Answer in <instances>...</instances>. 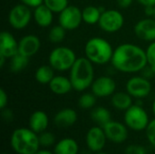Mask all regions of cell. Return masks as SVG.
<instances>
[{
	"instance_id": "1",
	"label": "cell",
	"mask_w": 155,
	"mask_h": 154,
	"mask_svg": "<svg viewBox=\"0 0 155 154\" xmlns=\"http://www.w3.org/2000/svg\"><path fill=\"white\" fill-rule=\"evenodd\" d=\"M111 63L117 71L125 74L142 72L148 65L145 51L130 43L121 44L114 49Z\"/></svg>"
},
{
	"instance_id": "2",
	"label": "cell",
	"mask_w": 155,
	"mask_h": 154,
	"mask_svg": "<svg viewBox=\"0 0 155 154\" xmlns=\"http://www.w3.org/2000/svg\"><path fill=\"white\" fill-rule=\"evenodd\" d=\"M69 71V78L73 88L77 92L85 91L87 88L91 87L94 81V64L85 56L77 58Z\"/></svg>"
},
{
	"instance_id": "3",
	"label": "cell",
	"mask_w": 155,
	"mask_h": 154,
	"mask_svg": "<svg viewBox=\"0 0 155 154\" xmlns=\"http://www.w3.org/2000/svg\"><path fill=\"white\" fill-rule=\"evenodd\" d=\"M10 145L17 154H35L40 148L39 137L30 128L20 127L13 131Z\"/></svg>"
},
{
	"instance_id": "4",
	"label": "cell",
	"mask_w": 155,
	"mask_h": 154,
	"mask_svg": "<svg viewBox=\"0 0 155 154\" xmlns=\"http://www.w3.org/2000/svg\"><path fill=\"white\" fill-rule=\"evenodd\" d=\"M114 49L111 44L102 37H93L84 45L85 57L94 64H105L112 61Z\"/></svg>"
},
{
	"instance_id": "5",
	"label": "cell",
	"mask_w": 155,
	"mask_h": 154,
	"mask_svg": "<svg viewBox=\"0 0 155 154\" xmlns=\"http://www.w3.org/2000/svg\"><path fill=\"white\" fill-rule=\"evenodd\" d=\"M76 59V54L73 49L66 46H57L51 51L48 62L54 70L64 72L72 68Z\"/></svg>"
},
{
	"instance_id": "6",
	"label": "cell",
	"mask_w": 155,
	"mask_h": 154,
	"mask_svg": "<svg viewBox=\"0 0 155 154\" xmlns=\"http://www.w3.org/2000/svg\"><path fill=\"white\" fill-rule=\"evenodd\" d=\"M149 123L148 113L140 104H133L124 113V123L133 131H144Z\"/></svg>"
},
{
	"instance_id": "7",
	"label": "cell",
	"mask_w": 155,
	"mask_h": 154,
	"mask_svg": "<svg viewBox=\"0 0 155 154\" xmlns=\"http://www.w3.org/2000/svg\"><path fill=\"white\" fill-rule=\"evenodd\" d=\"M124 25V17L123 14L116 9L104 10L98 25L100 28L106 33L113 34L122 29Z\"/></svg>"
},
{
	"instance_id": "8",
	"label": "cell",
	"mask_w": 155,
	"mask_h": 154,
	"mask_svg": "<svg viewBox=\"0 0 155 154\" xmlns=\"http://www.w3.org/2000/svg\"><path fill=\"white\" fill-rule=\"evenodd\" d=\"M33 17V13L29 6L18 4L13 6L8 15V22L14 29L22 30L25 28Z\"/></svg>"
},
{
	"instance_id": "9",
	"label": "cell",
	"mask_w": 155,
	"mask_h": 154,
	"mask_svg": "<svg viewBox=\"0 0 155 154\" xmlns=\"http://www.w3.org/2000/svg\"><path fill=\"white\" fill-rule=\"evenodd\" d=\"M126 92L136 99L147 97L152 92V84L149 79L142 76H133L126 83Z\"/></svg>"
},
{
	"instance_id": "10",
	"label": "cell",
	"mask_w": 155,
	"mask_h": 154,
	"mask_svg": "<svg viewBox=\"0 0 155 154\" xmlns=\"http://www.w3.org/2000/svg\"><path fill=\"white\" fill-rule=\"evenodd\" d=\"M59 25L66 31L77 29L83 22L82 10L76 5H68L59 13Z\"/></svg>"
},
{
	"instance_id": "11",
	"label": "cell",
	"mask_w": 155,
	"mask_h": 154,
	"mask_svg": "<svg viewBox=\"0 0 155 154\" xmlns=\"http://www.w3.org/2000/svg\"><path fill=\"white\" fill-rule=\"evenodd\" d=\"M107 140L114 143L121 144L124 143L128 138V127L126 124L120 122L111 120L105 125L103 126Z\"/></svg>"
},
{
	"instance_id": "12",
	"label": "cell",
	"mask_w": 155,
	"mask_h": 154,
	"mask_svg": "<svg viewBox=\"0 0 155 154\" xmlns=\"http://www.w3.org/2000/svg\"><path fill=\"white\" fill-rule=\"evenodd\" d=\"M107 137L102 126H94L90 128L85 136V143L88 149L96 153L102 152L105 146Z\"/></svg>"
},
{
	"instance_id": "13",
	"label": "cell",
	"mask_w": 155,
	"mask_h": 154,
	"mask_svg": "<svg viewBox=\"0 0 155 154\" xmlns=\"http://www.w3.org/2000/svg\"><path fill=\"white\" fill-rule=\"evenodd\" d=\"M91 90L96 97H109L115 93L116 83L110 76H100L94 79L91 85Z\"/></svg>"
},
{
	"instance_id": "14",
	"label": "cell",
	"mask_w": 155,
	"mask_h": 154,
	"mask_svg": "<svg viewBox=\"0 0 155 154\" xmlns=\"http://www.w3.org/2000/svg\"><path fill=\"white\" fill-rule=\"evenodd\" d=\"M135 35L146 42L155 41V18L147 17L138 21L134 28Z\"/></svg>"
},
{
	"instance_id": "15",
	"label": "cell",
	"mask_w": 155,
	"mask_h": 154,
	"mask_svg": "<svg viewBox=\"0 0 155 154\" xmlns=\"http://www.w3.org/2000/svg\"><path fill=\"white\" fill-rule=\"evenodd\" d=\"M41 47V41L35 34H26L18 41V53L32 57L38 53Z\"/></svg>"
},
{
	"instance_id": "16",
	"label": "cell",
	"mask_w": 155,
	"mask_h": 154,
	"mask_svg": "<svg viewBox=\"0 0 155 154\" xmlns=\"http://www.w3.org/2000/svg\"><path fill=\"white\" fill-rule=\"evenodd\" d=\"M17 53L18 41L11 33L3 31L0 34V55L6 59H10Z\"/></svg>"
},
{
	"instance_id": "17",
	"label": "cell",
	"mask_w": 155,
	"mask_h": 154,
	"mask_svg": "<svg viewBox=\"0 0 155 154\" xmlns=\"http://www.w3.org/2000/svg\"><path fill=\"white\" fill-rule=\"evenodd\" d=\"M78 119L77 113L72 108H64L57 112L54 117V123L57 127L68 128L73 126Z\"/></svg>"
},
{
	"instance_id": "18",
	"label": "cell",
	"mask_w": 155,
	"mask_h": 154,
	"mask_svg": "<svg viewBox=\"0 0 155 154\" xmlns=\"http://www.w3.org/2000/svg\"><path fill=\"white\" fill-rule=\"evenodd\" d=\"M48 125L49 118L46 113L44 111H35L29 117V128L37 134L46 131Z\"/></svg>"
},
{
	"instance_id": "19",
	"label": "cell",
	"mask_w": 155,
	"mask_h": 154,
	"mask_svg": "<svg viewBox=\"0 0 155 154\" xmlns=\"http://www.w3.org/2000/svg\"><path fill=\"white\" fill-rule=\"evenodd\" d=\"M48 85L51 92L57 95L67 94L74 89L70 78L64 75H55Z\"/></svg>"
},
{
	"instance_id": "20",
	"label": "cell",
	"mask_w": 155,
	"mask_h": 154,
	"mask_svg": "<svg viewBox=\"0 0 155 154\" xmlns=\"http://www.w3.org/2000/svg\"><path fill=\"white\" fill-rule=\"evenodd\" d=\"M33 18L37 25L45 28L52 25L54 20V13L45 4H42L34 9Z\"/></svg>"
},
{
	"instance_id": "21",
	"label": "cell",
	"mask_w": 155,
	"mask_h": 154,
	"mask_svg": "<svg viewBox=\"0 0 155 154\" xmlns=\"http://www.w3.org/2000/svg\"><path fill=\"white\" fill-rule=\"evenodd\" d=\"M79 145L73 138H64L54 144V154H78Z\"/></svg>"
},
{
	"instance_id": "22",
	"label": "cell",
	"mask_w": 155,
	"mask_h": 154,
	"mask_svg": "<svg viewBox=\"0 0 155 154\" xmlns=\"http://www.w3.org/2000/svg\"><path fill=\"white\" fill-rule=\"evenodd\" d=\"M112 105L119 111H126L133 103V97L127 92H117L112 95Z\"/></svg>"
},
{
	"instance_id": "23",
	"label": "cell",
	"mask_w": 155,
	"mask_h": 154,
	"mask_svg": "<svg viewBox=\"0 0 155 154\" xmlns=\"http://www.w3.org/2000/svg\"><path fill=\"white\" fill-rule=\"evenodd\" d=\"M54 76V69L50 64L39 66L35 73L36 82L41 84H49Z\"/></svg>"
},
{
	"instance_id": "24",
	"label": "cell",
	"mask_w": 155,
	"mask_h": 154,
	"mask_svg": "<svg viewBox=\"0 0 155 154\" xmlns=\"http://www.w3.org/2000/svg\"><path fill=\"white\" fill-rule=\"evenodd\" d=\"M102 13L103 11L100 9V7H97L94 5H87L82 10L83 22L90 25L98 24Z\"/></svg>"
},
{
	"instance_id": "25",
	"label": "cell",
	"mask_w": 155,
	"mask_h": 154,
	"mask_svg": "<svg viewBox=\"0 0 155 154\" xmlns=\"http://www.w3.org/2000/svg\"><path fill=\"white\" fill-rule=\"evenodd\" d=\"M91 118L95 123H97L99 126L102 127L112 120L110 111L103 106H98L94 108L91 113Z\"/></svg>"
},
{
	"instance_id": "26",
	"label": "cell",
	"mask_w": 155,
	"mask_h": 154,
	"mask_svg": "<svg viewBox=\"0 0 155 154\" xmlns=\"http://www.w3.org/2000/svg\"><path fill=\"white\" fill-rule=\"evenodd\" d=\"M29 59H30L29 57L17 53L16 54H15L13 57L10 58V63H9L10 71L13 73H19L25 70L29 64Z\"/></svg>"
},
{
	"instance_id": "27",
	"label": "cell",
	"mask_w": 155,
	"mask_h": 154,
	"mask_svg": "<svg viewBox=\"0 0 155 154\" xmlns=\"http://www.w3.org/2000/svg\"><path fill=\"white\" fill-rule=\"evenodd\" d=\"M65 34H66V30L61 25H54L49 30L48 39L50 42L54 44H59L64 39Z\"/></svg>"
},
{
	"instance_id": "28",
	"label": "cell",
	"mask_w": 155,
	"mask_h": 154,
	"mask_svg": "<svg viewBox=\"0 0 155 154\" xmlns=\"http://www.w3.org/2000/svg\"><path fill=\"white\" fill-rule=\"evenodd\" d=\"M96 103V96L93 93H84L78 99V105L82 109H93Z\"/></svg>"
},
{
	"instance_id": "29",
	"label": "cell",
	"mask_w": 155,
	"mask_h": 154,
	"mask_svg": "<svg viewBox=\"0 0 155 154\" xmlns=\"http://www.w3.org/2000/svg\"><path fill=\"white\" fill-rule=\"evenodd\" d=\"M44 4L53 13L58 14L69 5L68 0H44Z\"/></svg>"
},
{
	"instance_id": "30",
	"label": "cell",
	"mask_w": 155,
	"mask_h": 154,
	"mask_svg": "<svg viewBox=\"0 0 155 154\" xmlns=\"http://www.w3.org/2000/svg\"><path fill=\"white\" fill-rule=\"evenodd\" d=\"M38 137H39L40 146H42V147L48 148V147L54 145V143H55V136L53 133L45 131V132L39 133Z\"/></svg>"
},
{
	"instance_id": "31",
	"label": "cell",
	"mask_w": 155,
	"mask_h": 154,
	"mask_svg": "<svg viewBox=\"0 0 155 154\" xmlns=\"http://www.w3.org/2000/svg\"><path fill=\"white\" fill-rule=\"evenodd\" d=\"M145 53H146L148 65L151 66L155 71V41L151 42V44L148 45L147 49L145 50Z\"/></svg>"
},
{
	"instance_id": "32",
	"label": "cell",
	"mask_w": 155,
	"mask_h": 154,
	"mask_svg": "<svg viewBox=\"0 0 155 154\" xmlns=\"http://www.w3.org/2000/svg\"><path fill=\"white\" fill-rule=\"evenodd\" d=\"M145 133L148 142L153 147H155V118L153 120L150 121L147 128L145 129Z\"/></svg>"
},
{
	"instance_id": "33",
	"label": "cell",
	"mask_w": 155,
	"mask_h": 154,
	"mask_svg": "<svg viewBox=\"0 0 155 154\" xmlns=\"http://www.w3.org/2000/svg\"><path fill=\"white\" fill-rule=\"evenodd\" d=\"M125 154H147V150L145 147L137 144H131L125 148Z\"/></svg>"
},
{
	"instance_id": "34",
	"label": "cell",
	"mask_w": 155,
	"mask_h": 154,
	"mask_svg": "<svg viewBox=\"0 0 155 154\" xmlns=\"http://www.w3.org/2000/svg\"><path fill=\"white\" fill-rule=\"evenodd\" d=\"M1 115H2V118L5 122L9 123V122H12L14 120V113L12 110L8 109L7 107L1 110Z\"/></svg>"
},
{
	"instance_id": "35",
	"label": "cell",
	"mask_w": 155,
	"mask_h": 154,
	"mask_svg": "<svg viewBox=\"0 0 155 154\" xmlns=\"http://www.w3.org/2000/svg\"><path fill=\"white\" fill-rule=\"evenodd\" d=\"M8 103V95L5 89H0V109H5Z\"/></svg>"
},
{
	"instance_id": "36",
	"label": "cell",
	"mask_w": 155,
	"mask_h": 154,
	"mask_svg": "<svg viewBox=\"0 0 155 154\" xmlns=\"http://www.w3.org/2000/svg\"><path fill=\"white\" fill-rule=\"evenodd\" d=\"M20 2L30 8H35L44 4V0H20Z\"/></svg>"
},
{
	"instance_id": "37",
	"label": "cell",
	"mask_w": 155,
	"mask_h": 154,
	"mask_svg": "<svg viewBox=\"0 0 155 154\" xmlns=\"http://www.w3.org/2000/svg\"><path fill=\"white\" fill-rule=\"evenodd\" d=\"M116 2L121 8H128L133 4L134 0H116Z\"/></svg>"
},
{
	"instance_id": "38",
	"label": "cell",
	"mask_w": 155,
	"mask_h": 154,
	"mask_svg": "<svg viewBox=\"0 0 155 154\" xmlns=\"http://www.w3.org/2000/svg\"><path fill=\"white\" fill-rule=\"evenodd\" d=\"M140 5H142L143 7L145 6H154L155 0H136Z\"/></svg>"
},
{
	"instance_id": "39",
	"label": "cell",
	"mask_w": 155,
	"mask_h": 154,
	"mask_svg": "<svg viewBox=\"0 0 155 154\" xmlns=\"http://www.w3.org/2000/svg\"><path fill=\"white\" fill-rule=\"evenodd\" d=\"M144 13L148 17H153L154 6H145L144 7Z\"/></svg>"
},
{
	"instance_id": "40",
	"label": "cell",
	"mask_w": 155,
	"mask_h": 154,
	"mask_svg": "<svg viewBox=\"0 0 155 154\" xmlns=\"http://www.w3.org/2000/svg\"><path fill=\"white\" fill-rule=\"evenodd\" d=\"M35 154H54V152H52L51 151H48V150H38Z\"/></svg>"
},
{
	"instance_id": "41",
	"label": "cell",
	"mask_w": 155,
	"mask_h": 154,
	"mask_svg": "<svg viewBox=\"0 0 155 154\" xmlns=\"http://www.w3.org/2000/svg\"><path fill=\"white\" fill-rule=\"evenodd\" d=\"M5 61H6V58L4 57V56H2V55H0V67H1V68L4 67Z\"/></svg>"
},
{
	"instance_id": "42",
	"label": "cell",
	"mask_w": 155,
	"mask_h": 154,
	"mask_svg": "<svg viewBox=\"0 0 155 154\" xmlns=\"http://www.w3.org/2000/svg\"><path fill=\"white\" fill-rule=\"evenodd\" d=\"M152 108H153V114H154V116H155V99H154V101H153V106H152Z\"/></svg>"
},
{
	"instance_id": "43",
	"label": "cell",
	"mask_w": 155,
	"mask_h": 154,
	"mask_svg": "<svg viewBox=\"0 0 155 154\" xmlns=\"http://www.w3.org/2000/svg\"><path fill=\"white\" fill-rule=\"evenodd\" d=\"M95 154H108V153H106V152H104L103 151L102 152H96Z\"/></svg>"
},
{
	"instance_id": "44",
	"label": "cell",
	"mask_w": 155,
	"mask_h": 154,
	"mask_svg": "<svg viewBox=\"0 0 155 154\" xmlns=\"http://www.w3.org/2000/svg\"><path fill=\"white\" fill-rule=\"evenodd\" d=\"M153 18H155V5H154V14H153Z\"/></svg>"
},
{
	"instance_id": "45",
	"label": "cell",
	"mask_w": 155,
	"mask_h": 154,
	"mask_svg": "<svg viewBox=\"0 0 155 154\" xmlns=\"http://www.w3.org/2000/svg\"><path fill=\"white\" fill-rule=\"evenodd\" d=\"M2 154H7V153H5V152H3V153Z\"/></svg>"
},
{
	"instance_id": "46",
	"label": "cell",
	"mask_w": 155,
	"mask_h": 154,
	"mask_svg": "<svg viewBox=\"0 0 155 154\" xmlns=\"http://www.w3.org/2000/svg\"><path fill=\"white\" fill-rule=\"evenodd\" d=\"M154 77H155V76H154Z\"/></svg>"
}]
</instances>
